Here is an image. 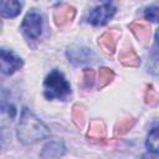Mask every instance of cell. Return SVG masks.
<instances>
[{
    "label": "cell",
    "instance_id": "cell-1",
    "mask_svg": "<svg viewBox=\"0 0 159 159\" xmlns=\"http://www.w3.org/2000/svg\"><path fill=\"white\" fill-rule=\"evenodd\" d=\"M50 133L51 132L48 127L39 117H36L27 107L22 108L20 120L16 128V135L19 142L25 145H30L47 138Z\"/></svg>",
    "mask_w": 159,
    "mask_h": 159
},
{
    "label": "cell",
    "instance_id": "cell-2",
    "mask_svg": "<svg viewBox=\"0 0 159 159\" xmlns=\"http://www.w3.org/2000/svg\"><path fill=\"white\" fill-rule=\"evenodd\" d=\"M71 93V86L58 70H52L43 81V94L47 99L66 98Z\"/></svg>",
    "mask_w": 159,
    "mask_h": 159
},
{
    "label": "cell",
    "instance_id": "cell-3",
    "mask_svg": "<svg viewBox=\"0 0 159 159\" xmlns=\"http://www.w3.org/2000/svg\"><path fill=\"white\" fill-rule=\"evenodd\" d=\"M66 56L68 61L76 66L89 65L97 62V56L92 48L83 45H71L66 50Z\"/></svg>",
    "mask_w": 159,
    "mask_h": 159
},
{
    "label": "cell",
    "instance_id": "cell-4",
    "mask_svg": "<svg viewBox=\"0 0 159 159\" xmlns=\"http://www.w3.org/2000/svg\"><path fill=\"white\" fill-rule=\"evenodd\" d=\"M21 29L25 32V35L30 39H37L42 34L43 29V20L42 16L36 11H30L26 14V16L22 20Z\"/></svg>",
    "mask_w": 159,
    "mask_h": 159
},
{
    "label": "cell",
    "instance_id": "cell-5",
    "mask_svg": "<svg viewBox=\"0 0 159 159\" xmlns=\"http://www.w3.org/2000/svg\"><path fill=\"white\" fill-rule=\"evenodd\" d=\"M117 9L112 2H104L97 7H94L88 15V22L93 26H103L106 25L116 14Z\"/></svg>",
    "mask_w": 159,
    "mask_h": 159
},
{
    "label": "cell",
    "instance_id": "cell-6",
    "mask_svg": "<svg viewBox=\"0 0 159 159\" xmlns=\"http://www.w3.org/2000/svg\"><path fill=\"white\" fill-rule=\"evenodd\" d=\"M0 61H1V72L4 75H12L17 70H20L24 63L21 57L16 56L12 51H9L6 48H1Z\"/></svg>",
    "mask_w": 159,
    "mask_h": 159
},
{
    "label": "cell",
    "instance_id": "cell-7",
    "mask_svg": "<svg viewBox=\"0 0 159 159\" xmlns=\"http://www.w3.org/2000/svg\"><path fill=\"white\" fill-rule=\"evenodd\" d=\"M76 16V9L66 2H60L53 7V21L58 27H63L72 22Z\"/></svg>",
    "mask_w": 159,
    "mask_h": 159
},
{
    "label": "cell",
    "instance_id": "cell-8",
    "mask_svg": "<svg viewBox=\"0 0 159 159\" xmlns=\"http://www.w3.org/2000/svg\"><path fill=\"white\" fill-rule=\"evenodd\" d=\"M119 36H120V32L116 29L108 30L104 34H102V36L98 39V45L102 48V51L108 55H112L116 51V46Z\"/></svg>",
    "mask_w": 159,
    "mask_h": 159
},
{
    "label": "cell",
    "instance_id": "cell-9",
    "mask_svg": "<svg viewBox=\"0 0 159 159\" xmlns=\"http://www.w3.org/2000/svg\"><path fill=\"white\" fill-rule=\"evenodd\" d=\"M66 153V147L61 140H51L42 147L40 157L42 159H55L61 158Z\"/></svg>",
    "mask_w": 159,
    "mask_h": 159
},
{
    "label": "cell",
    "instance_id": "cell-10",
    "mask_svg": "<svg viewBox=\"0 0 159 159\" xmlns=\"http://www.w3.org/2000/svg\"><path fill=\"white\" fill-rule=\"evenodd\" d=\"M129 29L132 30L134 36L143 45H148L149 43L152 29H150V26L147 22H144V21H133V22L129 24Z\"/></svg>",
    "mask_w": 159,
    "mask_h": 159
},
{
    "label": "cell",
    "instance_id": "cell-11",
    "mask_svg": "<svg viewBox=\"0 0 159 159\" xmlns=\"http://www.w3.org/2000/svg\"><path fill=\"white\" fill-rule=\"evenodd\" d=\"M119 62L125 67H138L140 65V58L133 48H124L119 52Z\"/></svg>",
    "mask_w": 159,
    "mask_h": 159
},
{
    "label": "cell",
    "instance_id": "cell-12",
    "mask_svg": "<svg viewBox=\"0 0 159 159\" xmlns=\"http://www.w3.org/2000/svg\"><path fill=\"white\" fill-rule=\"evenodd\" d=\"M21 6L22 5L20 1L4 0V1H1V5H0V14L2 17H15L20 14Z\"/></svg>",
    "mask_w": 159,
    "mask_h": 159
},
{
    "label": "cell",
    "instance_id": "cell-13",
    "mask_svg": "<svg viewBox=\"0 0 159 159\" xmlns=\"http://www.w3.org/2000/svg\"><path fill=\"white\" fill-rule=\"evenodd\" d=\"M106 124L101 119H94L89 123L87 130V138L89 139H104L106 138Z\"/></svg>",
    "mask_w": 159,
    "mask_h": 159
},
{
    "label": "cell",
    "instance_id": "cell-14",
    "mask_svg": "<svg viewBox=\"0 0 159 159\" xmlns=\"http://www.w3.org/2000/svg\"><path fill=\"white\" fill-rule=\"evenodd\" d=\"M135 124V119L133 117H124L119 119V122L116 124V135H124L127 134Z\"/></svg>",
    "mask_w": 159,
    "mask_h": 159
},
{
    "label": "cell",
    "instance_id": "cell-15",
    "mask_svg": "<svg viewBox=\"0 0 159 159\" xmlns=\"http://www.w3.org/2000/svg\"><path fill=\"white\" fill-rule=\"evenodd\" d=\"M145 147L152 153H159V128H153L145 140Z\"/></svg>",
    "mask_w": 159,
    "mask_h": 159
},
{
    "label": "cell",
    "instance_id": "cell-16",
    "mask_svg": "<svg viewBox=\"0 0 159 159\" xmlns=\"http://www.w3.org/2000/svg\"><path fill=\"white\" fill-rule=\"evenodd\" d=\"M72 120L76 124V127L78 128H83L84 125V120H86V112L83 106L76 103L72 107Z\"/></svg>",
    "mask_w": 159,
    "mask_h": 159
},
{
    "label": "cell",
    "instance_id": "cell-17",
    "mask_svg": "<svg viewBox=\"0 0 159 159\" xmlns=\"http://www.w3.org/2000/svg\"><path fill=\"white\" fill-rule=\"evenodd\" d=\"M114 80V72L108 67H101L98 71V87L103 88Z\"/></svg>",
    "mask_w": 159,
    "mask_h": 159
},
{
    "label": "cell",
    "instance_id": "cell-18",
    "mask_svg": "<svg viewBox=\"0 0 159 159\" xmlns=\"http://www.w3.org/2000/svg\"><path fill=\"white\" fill-rule=\"evenodd\" d=\"M144 101L150 107H155V106L159 104V97H158V94L154 91L152 84L147 86V89H145V93H144Z\"/></svg>",
    "mask_w": 159,
    "mask_h": 159
},
{
    "label": "cell",
    "instance_id": "cell-19",
    "mask_svg": "<svg viewBox=\"0 0 159 159\" xmlns=\"http://www.w3.org/2000/svg\"><path fill=\"white\" fill-rule=\"evenodd\" d=\"M148 72L154 76H159V55L153 53L148 61Z\"/></svg>",
    "mask_w": 159,
    "mask_h": 159
},
{
    "label": "cell",
    "instance_id": "cell-20",
    "mask_svg": "<svg viewBox=\"0 0 159 159\" xmlns=\"http://www.w3.org/2000/svg\"><path fill=\"white\" fill-rule=\"evenodd\" d=\"M144 16L147 20H150L153 22H159V6H148L144 10Z\"/></svg>",
    "mask_w": 159,
    "mask_h": 159
},
{
    "label": "cell",
    "instance_id": "cell-21",
    "mask_svg": "<svg viewBox=\"0 0 159 159\" xmlns=\"http://www.w3.org/2000/svg\"><path fill=\"white\" fill-rule=\"evenodd\" d=\"M94 83V71L92 68H84L83 70V86L84 88L89 89L93 87Z\"/></svg>",
    "mask_w": 159,
    "mask_h": 159
},
{
    "label": "cell",
    "instance_id": "cell-22",
    "mask_svg": "<svg viewBox=\"0 0 159 159\" xmlns=\"http://www.w3.org/2000/svg\"><path fill=\"white\" fill-rule=\"evenodd\" d=\"M1 113L2 114H6L10 119H12L16 116V109H15V107L12 104L6 103V102H2V104H1Z\"/></svg>",
    "mask_w": 159,
    "mask_h": 159
},
{
    "label": "cell",
    "instance_id": "cell-23",
    "mask_svg": "<svg viewBox=\"0 0 159 159\" xmlns=\"http://www.w3.org/2000/svg\"><path fill=\"white\" fill-rule=\"evenodd\" d=\"M142 159H159V155L157 153H147L142 155Z\"/></svg>",
    "mask_w": 159,
    "mask_h": 159
},
{
    "label": "cell",
    "instance_id": "cell-24",
    "mask_svg": "<svg viewBox=\"0 0 159 159\" xmlns=\"http://www.w3.org/2000/svg\"><path fill=\"white\" fill-rule=\"evenodd\" d=\"M155 40H157V42H158V45H159V29L155 31Z\"/></svg>",
    "mask_w": 159,
    "mask_h": 159
}]
</instances>
